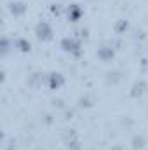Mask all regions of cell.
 <instances>
[{
    "label": "cell",
    "mask_w": 148,
    "mask_h": 150,
    "mask_svg": "<svg viewBox=\"0 0 148 150\" xmlns=\"http://www.w3.org/2000/svg\"><path fill=\"white\" fill-rule=\"evenodd\" d=\"M37 35H38V38H42V40L51 38V28H49L45 23H40L38 28H37Z\"/></svg>",
    "instance_id": "1"
}]
</instances>
